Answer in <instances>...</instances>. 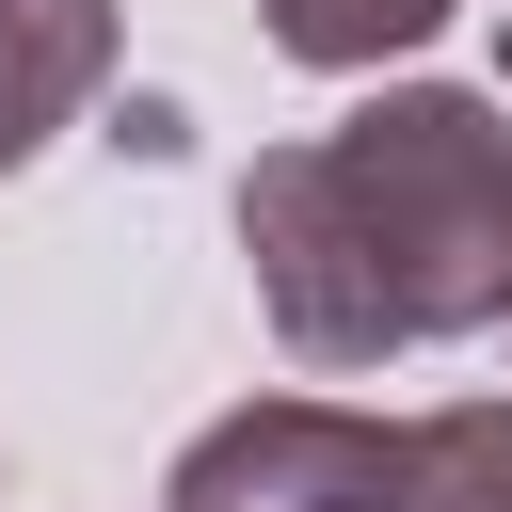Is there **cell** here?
<instances>
[{
	"label": "cell",
	"mask_w": 512,
	"mask_h": 512,
	"mask_svg": "<svg viewBox=\"0 0 512 512\" xmlns=\"http://www.w3.org/2000/svg\"><path fill=\"white\" fill-rule=\"evenodd\" d=\"M240 256L288 368H384L480 336L512 288V112L464 80H384L304 144L240 160Z\"/></svg>",
	"instance_id": "cell-1"
},
{
	"label": "cell",
	"mask_w": 512,
	"mask_h": 512,
	"mask_svg": "<svg viewBox=\"0 0 512 512\" xmlns=\"http://www.w3.org/2000/svg\"><path fill=\"white\" fill-rule=\"evenodd\" d=\"M304 512H512V400H432V416H352L320 448Z\"/></svg>",
	"instance_id": "cell-2"
},
{
	"label": "cell",
	"mask_w": 512,
	"mask_h": 512,
	"mask_svg": "<svg viewBox=\"0 0 512 512\" xmlns=\"http://www.w3.org/2000/svg\"><path fill=\"white\" fill-rule=\"evenodd\" d=\"M112 32H128V0H0V176L48 160V144L96 112Z\"/></svg>",
	"instance_id": "cell-3"
},
{
	"label": "cell",
	"mask_w": 512,
	"mask_h": 512,
	"mask_svg": "<svg viewBox=\"0 0 512 512\" xmlns=\"http://www.w3.org/2000/svg\"><path fill=\"white\" fill-rule=\"evenodd\" d=\"M464 0H256V32L288 48V64H320V80H352V64H400V48H432Z\"/></svg>",
	"instance_id": "cell-4"
},
{
	"label": "cell",
	"mask_w": 512,
	"mask_h": 512,
	"mask_svg": "<svg viewBox=\"0 0 512 512\" xmlns=\"http://www.w3.org/2000/svg\"><path fill=\"white\" fill-rule=\"evenodd\" d=\"M496 336H512V288H496Z\"/></svg>",
	"instance_id": "cell-5"
}]
</instances>
